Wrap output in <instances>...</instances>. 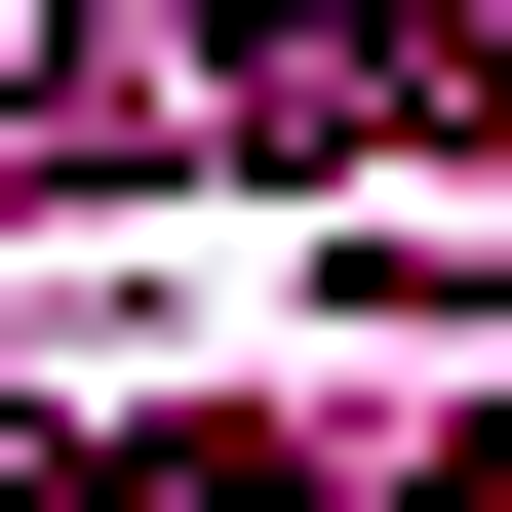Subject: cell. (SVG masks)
Masks as SVG:
<instances>
[{"label":"cell","mask_w":512,"mask_h":512,"mask_svg":"<svg viewBox=\"0 0 512 512\" xmlns=\"http://www.w3.org/2000/svg\"><path fill=\"white\" fill-rule=\"evenodd\" d=\"M197 79H237V119H355V158H512V40L473 0H197Z\"/></svg>","instance_id":"cell-1"}]
</instances>
